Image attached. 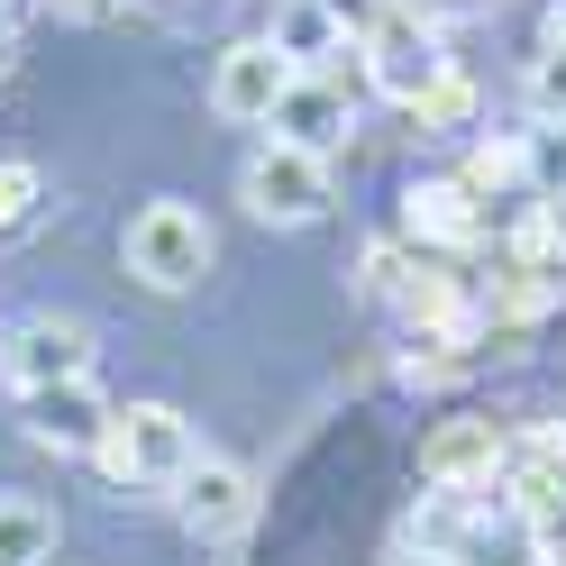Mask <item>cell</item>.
Masks as SVG:
<instances>
[{"label":"cell","mask_w":566,"mask_h":566,"mask_svg":"<svg viewBox=\"0 0 566 566\" xmlns=\"http://www.w3.org/2000/svg\"><path fill=\"white\" fill-rule=\"evenodd\" d=\"M192 457H201L192 448V420L174 402H119L111 430H101V448H92V467L111 484H184Z\"/></svg>","instance_id":"1"},{"label":"cell","mask_w":566,"mask_h":566,"mask_svg":"<svg viewBox=\"0 0 566 566\" xmlns=\"http://www.w3.org/2000/svg\"><path fill=\"white\" fill-rule=\"evenodd\" d=\"M119 256H128V274L147 283V293H192V283L210 274V256H220V238H210V220L192 201H147L128 220Z\"/></svg>","instance_id":"2"},{"label":"cell","mask_w":566,"mask_h":566,"mask_svg":"<svg viewBox=\"0 0 566 566\" xmlns=\"http://www.w3.org/2000/svg\"><path fill=\"white\" fill-rule=\"evenodd\" d=\"M238 201L256 210L265 229H311V220H321V210L338 201V192H329V156L265 137V147L247 156V174H238Z\"/></svg>","instance_id":"3"},{"label":"cell","mask_w":566,"mask_h":566,"mask_svg":"<svg viewBox=\"0 0 566 566\" xmlns=\"http://www.w3.org/2000/svg\"><path fill=\"white\" fill-rule=\"evenodd\" d=\"M0 375L28 394H55V384H92V329L64 321V311H28V321L0 338Z\"/></svg>","instance_id":"4"},{"label":"cell","mask_w":566,"mask_h":566,"mask_svg":"<svg viewBox=\"0 0 566 566\" xmlns=\"http://www.w3.org/2000/svg\"><path fill=\"white\" fill-rule=\"evenodd\" d=\"M366 74H375V92H384V101H402V111H411V101H420V92H430V83L448 74V55H439V28L420 19L411 0H394V10H384V19L366 28Z\"/></svg>","instance_id":"5"},{"label":"cell","mask_w":566,"mask_h":566,"mask_svg":"<svg viewBox=\"0 0 566 566\" xmlns=\"http://www.w3.org/2000/svg\"><path fill=\"white\" fill-rule=\"evenodd\" d=\"M283 92H293V64H283L265 38H238L220 64H210V111L238 119V128H265Z\"/></svg>","instance_id":"6"},{"label":"cell","mask_w":566,"mask_h":566,"mask_svg":"<svg viewBox=\"0 0 566 566\" xmlns=\"http://www.w3.org/2000/svg\"><path fill=\"white\" fill-rule=\"evenodd\" d=\"M503 430H493V420H439L430 439H420V484H439V493H484L493 475H503Z\"/></svg>","instance_id":"7"},{"label":"cell","mask_w":566,"mask_h":566,"mask_svg":"<svg viewBox=\"0 0 566 566\" xmlns=\"http://www.w3.org/2000/svg\"><path fill=\"white\" fill-rule=\"evenodd\" d=\"M283 147H311V156H329L347 147V128H357V101H347L329 74H293V92L274 101V119H265Z\"/></svg>","instance_id":"8"},{"label":"cell","mask_w":566,"mask_h":566,"mask_svg":"<svg viewBox=\"0 0 566 566\" xmlns=\"http://www.w3.org/2000/svg\"><path fill=\"white\" fill-rule=\"evenodd\" d=\"M174 503H184L192 539H238V530L256 521V484H247L229 457H192V475L174 484Z\"/></svg>","instance_id":"9"},{"label":"cell","mask_w":566,"mask_h":566,"mask_svg":"<svg viewBox=\"0 0 566 566\" xmlns=\"http://www.w3.org/2000/svg\"><path fill=\"white\" fill-rule=\"evenodd\" d=\"M101 430H111V402L92 384H55V394H28V439L38 448H64V457H92Z\"/></svg>","instance_id":"10"},{"label":"cell","mask_w":566,"mask_h":566,"mask_svg":"<svg viewBox=\"0 0 566 566\" xmlns=\"http://www.w3.org/2000/svg\"><path fill=\"white\" fill-rule=\"evenodd\" d=\"M265 46L293 64V74H321L329 55H347V28L321 10V0H283V10H274V28H265Z\"/></svg>","instance_id":"11"},{"label":"cell","mask_w":566,"mask_h":566,"mask_svg":"<svg viewBox=\"0 0 566 566\" xmlns=\"http://www.w3.org/2000/svg\"><path fill=\"white\" fill-rule=\"evenodd\" d=\"M402 229L420 238V247H475V192L467 184H411L402 192Z\"/></svg>","instance_id":"12"},{"label":"cell","mask_w":566,"mask_h":566,"mask_svg":"<svg viewBox=\"0 0 566 566\" xmlns=\"http://www.w3.org/2000/svg\"><path fill=\"white\" fill-rule=\"evenodd\" d=\"M55 557V512L28 493H0V566H46Z\"/></svg>","instance_id":"13"},{"label":"cell","mask_w":566,"mask_h":566,"mask_svg":"<svg viewBox=\"0 0 566 566\" xmlns=\"http://www.w3.org/2000/svg\"><path fill=\"white\" fill-rule=\"evenodd\" d=\"M38 210H46V174L28 156H0V238H28Z\"/></svg>","instance_id":"14"},{"label":"cell","mask_w":566,"mask_h":566,"mask_svg":"<svg viewBox=\"0 0 566 566\" xmlns=\"http://www.w3.org/2000/svg\"><path fill=\"white\" fill-rule=\"evenodd\" d=\"M411 119L430 128V137H457V128H475V83H467V74H457V64H448V74H439L430 92L411 101Z\"/></svg>","instance_id":"15"},{"label":"cell","mask_w":566,"mask_h":566,"mask_svg":"<svg viewBox=\"0 0 566 566\" xmlns=\"http://www.w3.org/2000/svg\"><path fill=\"white\" fill-rule=\"evenodd\" d=\"M512 274H530V283H557L566 274V220H557V210H539V220L512 238Z\"/></svg>","instance_id":"16"},{"label":"cell","mask_w":566,"mask_h":566,"mask_svg":"<svg viewBox=\"0 0 566 566\" xmlns=\"http://www.w3.org/2000/svg\"><path fill=\"white\" fill-rule=\"evenodd\" d=\"M521 174H530V147H512V137H484L457 184H467V192H503V184H521Z\"/></svg>","instance_id":"17"},{"label":"cell","mask_w":566,"mask_h":566,"mask_svg":"<svg viewBox=\"0 0 566 566\" xmlns=\"http://www.w3.org/2000/svg\"><path fill=\"white\" fill-rule=\"evenodd\" d=\"M521 101H530V119H566V55H557V46H539V55H530Z\"/></svg>","instance_id":"18"},{"label":"cell","mask_w":566,"mask_h":566,"mask_svg":"<svg viewBox=\"0 0 566 566\" xmlns=\"http://www.w3.org/2000/svg\"><path fill=\"white\" fill-rule=\"evenodd\" d=\"M530 184L548 201H566V119H539V137H530Z\"/></svg>","instance_id":"19"},{"label":"cell","mask_w":566,"mask_h":566,"mask_svg":"<svg viewBox=\"0 0 566 566\" xmlns=\"http://www.w3.org/2000/svg\"><path fill=\"white\" fill-rule=\"evenodd\" d=\"M402 283H411V265H402V247H394V238H375V247H366V293H384V302H394Z\"/></svg>","instance_id":"20"},{"label":"cell","mask_w":566,"mask_h":566,"mask_svg":"<svg viewBox=\"0 0 566 566\" xmlns=\"http://www.w3.org/2000/svg\"><path fill=\"white\" fill-rule=\"evenodd\" d=\"M321 10H329V19L347 28V38H366V28H375L384 10H394V0H321Z\"/></svg>","instance_id":"21"},{"label":"cell","mask_w":566,"mask_h":566,"mask_svg":"<svg viewBox=\"0 0 566 566\" xmlns=\"http://www.w3.org/2000/svg\"><path fill=\"white\" fill-rule=\"evenodd\" d=\"M411 10H420V19H430V28H457V19H484V10H493V0H411Z\"/></svg>","instance_id":"22"},{"label":"cell","mask_w":566,"mask_h":566,"mask_svg":"<svg viewBox=\"0 0 566 566\" xmlns=\"http://www.w3.org/2000/svg\"><path fill=\"white\" fill-rule=\"evenodd\" d=\"M111 10H119V0H55V19H83V28H92V19H111Z\"/></svg>","instance_id":"23"},{"label":"cell","mask_w":566,"mask_h":566,"mask_svg":"<svg viewBox=\"0 0 566 566\" xmlns=\"http://www.w3.org/2000/svg\"><path fill=\"white\" fill-rule=\"evenodd\" d=\"M10 64H19V38H10V19H0V83H10Z\"/></svg>","instance_id":"24"},{"label":"cell","mask_w":566,"mask_h":566,"mask_svg":"<svg viewBox=\"0 0 566 566\" xmlns=\"http://www.w3.org/2000/svg\"><path fill=\"white\" fill-rule=\"evenodd\" d=\"M411 566H457V557H411Z\"/></svg>","instance_id":"25"},{"label":"cell","mask_w":566,"mask_h":566,"mask_svg":"<svg viewBox=\"0 0 566 566\" xmlns=\"http://www.w3.org/2000/svg\"><path fill=\"white\" fill-rule=\"evenodd\" d=\"M10 10H19V0H0V19H10Z\"/></svg>","instance_id":"26"},{"label":"cell","mask_w":566,"mask_h":566,"mask_svg":"<svg viewBox=\"0 0 566 566\" xmlns=\"http://www.w3.org/2000/svg\"><path fill=\"white\" fill-rule=\"evenodd\" d=\"M548 566H566V548H557V557H548Z\"/></svg>","instance_id":"27"}]
</instances>
